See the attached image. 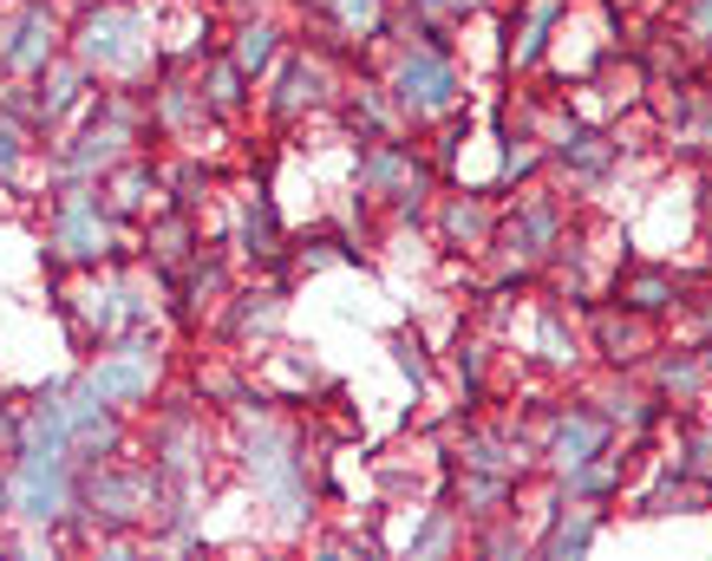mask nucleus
<instances>
[{"mask_svg":"<svg viewBox=\"0 0 712 561\" xmlns=\"http://www.w3.org/2000/svg\"><path fill=\"white\" fill-rule=\"evenodd\" d=\"M46 46H52V26H46V20L33 13V20L20 26V46H13V65H39V59H46Z\"/></svg>","mask_w":712,"mask_h":561,"instance_id":"0eeeda50","label":"nucleus"},{"mask_svg":"<svg viewBox=\"0 0 712 561\" xmlns=\"http://www.w3.org/2000/svg\"><path fill=\"white\" fill-rule=\"evenodd\" d=\"M340 13L347 20H373V0H340Z\"/></svg>","mask_w":712,"mask_h":561,"instance_id":"9d476101","label":"nucleus"},{"mask_svg":"<svg viewBox=\"0 0 712 561\" xmlns=\"http://www.w3.org/2000/svg\"><path fill=\"white\" fill-rule=\"evenodd\" d=\"M268 39H275L268 26H249V33H242V65H262V59H268Z\"/></svg>","mask_w":712,"mask_h":561,"instance_id":"1a4fd4ad","label":"nucleus"},{"mask_svg":"<svg viewBox=\"0 0 712 561\" xmlns=\"http://www.w3.org/2000/svg\"><path fill=\"white\" fill-rule=\"evenodd\" d=\"M700 464H707V471H712V438H707V444H700Z\"/></svg>","mask_w":712,"mask_h":561,"instance_id":"f8f14e48","label":"nucleus"},{"mask_svg":"<svg viewBox=\"0 0 712 561\" xmlns=\"http://www.w3.org/2000/svg\"><path fill=\"white\" fill-rule=\"evenodd\" d=\"M13 163V131H0V170Z\"/></svg>","mask_w":712,"mask_h":561,"instance_id":"9b49d317","label":"nucleus"},{"mask_svg":"<svg viewBox=\"0 0 712 561\" xmlns=\"http://www.w3.org/2000/svg\"><path fill=\"white\" fill-rule=\"evenodd\" d=\"M595 444H602V425H589V418H569V425L556 431V458H563V464H582Z\"/></svg>","mask_w":712,"mask_h":561,"instance_id":"423d86ee","label":"nucleus"},{"mask_svg":"<svg viewBox=\"0 0 712 561\" xmlns=\"http://www.w3.org/2000/svg\"><path fill=\"white\" fill-rule=\"evenodd\" d=\"M85 392H92V399H105V405H131V399H144V392H150V359H144V353L98 359V366H92V379H85Z\"/></svg>","mask_w":712,"mask_h":561,"instance_id":"7ed1b4c3","label":"nucleus"},{"mask_svg":"<svg viewBox=\"0 0 712 561\" xmlns=\"http://www.w3.org/2000/svg\"><path fill=\"white\" fill-rule=\"evenodd\" d=\"M59 503H65V477H59V464L52 458H33L26 464V477H20V516H59Z\"/></svg>","mask_w":712,"mask_h":561,"instance_id":"20e7f679","label":"nucleus"},{"mask_svg":"<svg viewBox=\"0 0 712 561\" xmlns=\"http://www.w3.org/2000/svg\"><path fill=\"white\" fill-rule=\"evenodd\" d=\"M451 92H458V78H451V65H445L438 52H412V59L399 65V98H406L412 111H445Z\"/></svg>","mask_w":712,"mask_h":561,"instance_id":"f257e3e1","label":"nucleus"},{"mask_svg":"<svg viewBox=\"0 0 712 561\" xmlns=\"http://www.w3.org/2000/svg\"><path fill=\"white\" fill-rule=\"evenodd\" d=\"M707 20H712V13H707Z\"/></svg>","mask_w":712,"mask_h":561,"instance_id":"ddd939ff","label":"nucleus"},{"mask_svg":"<svg viewBox=\"0 0 712 561\" xmlns=\"http://www.w3.org/2000/svg\"><path fill=\"white\" fill-rule=\"evenodd\" d=\"M98 242H105V229H98L92 203H85V196H72V203H65V222H59V248H65V255H92Z\"/></svg>","mask_w":712,"mask_h":561,"instance_id":"39448f33","label":"nucleus"},{"mask_svg":"<svg viewBox=\"0 0 712 561\" xmlns=\"http://www.w3.org/2000/svg\"><path fill=\"white\" fill-rule=\"evenodd\" d=\"M79 52L92 65H131L137 59V13H98V20H85Z\"/></svg>","mask_w":712,"mask_h":561,"instance_id":"f03ea898","label":"nucleus"},{"mask_svg":"<svg viewBox=\"0 0 712 561\" xmlns=\"http://www.w3.org/2000/svg\"><path fill=\"white\" fill-rule=\"evenodd\" d=\"M92 503H118L111 516H137L131 503H144V484H124V477H105V484H92Z\"/></svg>","mask_w":712,"mask_h":561,"instance_id":"6e6552de","label":"nucleus"}]
</instances>
